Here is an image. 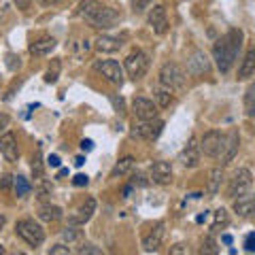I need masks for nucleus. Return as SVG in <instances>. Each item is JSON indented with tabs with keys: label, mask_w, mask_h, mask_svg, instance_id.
<instances>
[{
	"label": "nucleus",
	"mask_w": 255,
	"mask_h": 255,
	"mask_svg": "<svg viewBox=\"0 0 255 255\" xmlns=\"http://www.w3.org/2000/svg\"><path fill=\"white\" fill-rule=\"evenodd\" d=\"M245 109H247V115L255 119V83H251L245 94Z\"/></svg>",
	"instance_id": "obj_28"
},
{
	"label": "nucleus",
	"mask_w": 255,
	"mask_h": 255,
	"mask_svg": "<svg viewBox=\"0 0 255 255\" xmlns=\"http://www.w3.org/2000/svg\"><path fill=\"white\" fill-rule=\"evenodd\" d=\"M159 83L168 90H181L185 85V70L174 62H166L159 70Z\"/></svg>",
	"instance_id": "obj_5"
},
{
	"label": "nucleus",
	"mask_w": 255,
	"mask_h": 255,
	"mask_svg": "<svg viewBox=\"0 0 255 255\" xmlns=\"http://www.w3.org/2000/svg\"><path fill=\"white\" fill-rule=\"evenodd\" d=\"M122 38H117V36H109V34H102L96 38V49H98L100 53H115L122 49Z\"/></svg>",
	"instance_id": "obj_20"
},
{
	"label": "nucleus",
	"mask_w": 255,
	"mask_h": 255,
	"mask_svg": "<svg viewBox=\"0 0 255 255\" xmlns=\"http://www.w3.org/2000/svg\"><path fill=\"white\" fill-rule=\"evenodd\" d=\"M147 183H149V181L145 179V174H142V172H136V174L132 177V185H140V187H145Z\"/></svg>",
	"instance_id": "obj_38"
},
{
	"label": "nucleus",
	"mask_w": 255,
	"mask_h": 255,
	"mask_svg": "<svg viewBox=\"0 0 255 255\" xmlns=\"http://www.w3.org/2000/svg\"><path fill=\"white\" fill-rule=\"evenodd\" d=\"M132 166H134V157H124V159H119V162L115 164V168L111 170V177H124V174H128L132 170Z\"/></svg>",
	"instance_id": "obj_25"
},
{
	"label": "nucleus",
	"mask_w": 255,
	"mask_h": 255,
	"mask_svg": "<svg viewBox=\"0 0 255 255\" xmlns=\"http://www.w3.org/2000/svg\"><path fill=\"white\" fill-rule=\"evenodd\" d=\"M132 111L138 119H153L157 117V105H153V100L149 98H134Z\"/></svg>",
	"instance_id": "obj_16"
},
{
	"label": "nucleus",
	"mask_w": 255,
	"mask_h": 255,
	"mask_svg": "<svg viewBox=\"0 0 255 255\" xmlns=\"http://www.w3.org/2000/svg\"><path fill=\"white\" fill-rule=\"evenodd\" d=\"M202 253H219L217 243H215L213 236H206L204 241H202Z\"/></svg>",
	"instance_id": "obj_33"
},
{
	"label": "nucleus",
	"mask_w": 255,
	"mask_h": 255,
	"mask_svg": "<svg viewBox=\"0 0 255 255\" xmlns=\"http://www.w3.org/2000/svg\"><path fill=\"white\" fill-rule=\"evenodd\" d=\"M251 185H253L251 170H247V168H238V170L234 172V177L230 179L228 196H230V198H238V196H243V194H247V191L251 189Z\"/></svg>",
	"instance_id": "obj_7"
},
{
	"label": "nucleus",
	"mask_w": 255,
	"mask_h": 255,
	"mask_svg": "<svg viewBox=\"0 0 255 255\" xmlns=\"http://www.w3.org/2000/svg\"><path fill=\"white\" fill-rule=\"evenodd\" d=\"M4 253V249H2V247H0V255H2Z\"/></svg>",
	"instance_id": "obj_54"
},
{
	"label": "nucleus",
	"mask_w": 255,
	"mask_h": 255,
	"mask_svg": "<svg viewBox=\"0 0 255 255\" xmlns=\"http://www.w3.org/2000/svg\"><path fill=\"white\" fill-rule=\"evenodd\" d=\"M245 249L249 251V253H255V232L247 234V238H245Z\"/></svg>",
	"instance_id": "obj_36"
},
{
	"label": "nucleus",
	"mask_w": 255,
	"mask_h": 255,
	"mask_svg": "<svg viewBox=\"0 0 255 255\" xmlns=\"http://www.w3.org/2000/svg\"><path fill=\"white\" fill-rule=\"evenodd\" d=\"M151 2H153V0H132V9L136 13H140V11H145Z\"/></svg>",
	"instance_id": "obj_34"
},
{
	"label": "nucleus",
	"mask_w": 255,
	"mask_h": 255,
	"mask_svg": "<svg viewBox=\"0 0 255 255\" xmlns=\"http://www.w3.org/2000/svg\"><path fill=\"white\" fill-rule=\"evenodd\" d=\"M11 183H13V177L11 174H2V177H0V189H11Z\"/></svg>",
	"instance_id": "obj_39"
},
{
	"label": "nucleus",
	"mask_w": 255,
	"mask_h": 255,
	"mask_svg": "<svg viewBox=\"0 0 255 255\" xmlns=\"http://www.w3.org/2000/svg\"><path fill=\"white\" fill-rule=\"evenodd\" d=\"M223 243H226V245H232V236L226 234V236H223Z\"/></svg>",
	"instance_id": "obj_50"
},
{
	"label": "nucleus",
	"mask_w": 255,
	"mask_h": 255,
	"mask_svg": "<svg viewBox=\"0 0 255 255\" xmlns=\"http://www.w3.org/2000/svg\"><path fill=\"white\" fill-rule=\"evenodd\" d=\"M204 219H206V213H204V215H198V217H196V221H198V223H202Z\"/></svg>",
	"instance_id": "obj_51"
},
{
	"label": "nucleus",
	"mask_w": 255,
	"mask_h": 255,
	"mask_svg": "<svg viewBox=\"0 0 255 255\" xmlns=\"http://www.w3.org/2000/svg\"><path fill=\"white\" fill-rule=\"evenodd\" d=\"M79 17H83L92 28H100V30H109L119 23L122 15H119L113 6H105L98 0H83L79 4Z\"/></svg>",
	"instance_id": "obj_2"
},
{
	"label": "nucleus",
	"mask_w": 255,
	"mask_h": 255,
	"mask_svg": "<svg viewBox=\"0 0 255 255\" xmlns=\"http://www.w3.org/2000/svg\"><path fill=\"white\" fill-rule=\"evenodd\" d=\"M94 213H96V200L94 198H87V200L79 206V211L68 217V223H73V226H85V223L94 217Z\"/></svg>",
	"instance_id": "obj_13"
},
{
	"label": "nucleus",
	"mask_w": 255,
	"mask_h": 255,
	"mask_svg": "<svg viewBox=\"0 0 255 255\" xmlns=\"http://www.w3.org/2000/svg\"><path fill=\"white\" fill-rule=\"evenodd\" d=\"M55 49V38L51 36H45V38H38V41H34L30 45V53L36 55V58H43V55L51 53Z\"/></svg>",
	"instance_id": "obj_21"
},
{
	"label": "nucleus",
	"mask_w": 255,
	"mask_h": 255,
	"mask_svg": "<svg viewBox=\"0 0 255 255\" xmlns=\"http://www.w3.org/2000/svg\"><path fill=\"white\" fill-rule=\"evenodd\" d=\"M13 185H15V196H17V198L28 196L30 191H32V185H30V181L26 177H15L13 179Z\"/></svg>",
	"instance_id": "obj_27"
},
{
	"label": "nucleus",
	"mask_w": 255,
	"mask_h": 255,
	"mask_svg": "<svg viewBox=\"0 0 255 255\" xmlns=\"http://www.w3.org/2000/svg\"><path fill=\"white\" fill-rule=\"evenodd\" d=\"M32 174H34L36 179L43 177V155H41V151H36L34 157H32Z\"/></svg>",
	"instance_id": "obj_31"
},
{
	"label": "nucleus",
	"mask_w": 255,
	"mask_h": 255,
	"mask_svg": "<svg viewBox=\"0 0 255 255\" xmlns=\"http://www.w3.org/2000/svg\"><path fill=\"white\" fill-rule=\"evenodd\" d=\"M77 253H81V255H85V253L100 255V253H102V249H98V247H94V245H83V247H81V249H79Z\"/></svg>",
	"instance_id": "obj_35"
},
{
	"label": "nucleus",
	"mask_w": 255,
	"mask_h": 255,
	"mask_svg": "<svg viewBox=\"0 0 255 255\" xmlns=\"http://www.w3.org/2000/svg\"><path fill=\"white\" fill-rule=\"evenodd\" d=\"M66 174H68V170H66V168H62V170H60V174H58V177L62 179V177H66Z\"/></svg>",
	"instance_id": "obj_53"
},
{
	"label": "nucleus",
	"mask_w": 255,
	"mask_h": 255,
	"mask_svg": "<svg viewBox=\"0 0 255 255\" xmlns=\"http://www.w3.org/2000/svg\"><path fill=\"white\" fill-rule=\"evenodd\" d=\"M47 164H49L51 168H60V157H58V155H49V159H47Z\"/></svg>",
	"instance_id": "obj_45"
},
{
	"label": "nucleus",
	"mask_w": 255,
	"mask_h": 255,
	"mask_svg": "<svg viewBox=\"0 0 255 255\" xmlns=\"http://www.w3.org/2000/svg\"><path fill=\"white\" fill-rule=\"evenodd\" d=\"M87 183H90V179H87L85 174H77V177L73 179V185H75V187H85Z\"/></svg>",
	"instance_id": "obj_40"
},
{
	"label": "nucleus",
	"mask_w": 255,
	"mask_h": 255,
	"mask_svg": "<svg viewBox=\"0 0 255 255\" xmlns=\"http://www.w3.org/2000/svg\"><path fill=\"white\" fill-rule=\"evenodd\" d=\"M234 213H238L241 217H249L255 213V191L253 194H243L234 200Z\"/></svg>",
	"instance_id": "obj_19"
},
{
	"label": "nucleus",
	"mask_w": 255,
	"mask_h": 255,
	"mask_svg": "<svg viewBox=\"0 0 255 255\" xmlns=\"http://www.w3.org/2000/svg\"><path fill=\"white\" fill-rule=\"evenodd\" d=\"M153 96H155V100H157V105H159V107H168L170 102H172L170 90H162V87H157V90L153 92Z\"/></svg>",
	"instance_id": "obj_30"
},
{
	"label": "nucleus",
	"mask_w": 255,
	"mask_h": 255,
	"mask_svg": "<svg viewBox=\"0 0 255 255\" xmlns=\"http://www.w3.org/2000/svg\"><path fill=\"white\" fill-rule=\"evenodd\" d=\"M149 26L153 28L155 34H166L168 32V17H166V9L162 4H155L153 9L149 11Z\"/></svg>",
	"instance_id": "obj_12"
},
{
	"label": "nucleus",
	"mask_w": 255,
	"mask_h": 255,
	"mask_svg": "<svg viewBox=\"0 0 255 255\" xmlns=\"http://www.w3.org/2000/svg\"><path fill=\"white\" fill-rule=\"evenodd\" d=\"M15 232L30 247H41L45 243V230L34 219H19L15 223Z\"/></svg>",
	"instance_id": "obj_3"
},
{
	"label": "nucleus",
	"mask_w": 255,
	"mask_h": 255,
	"mask_svg": "<svg viewBox=\"0 0 255 255\" xmlns=\"http://www.w3.org/2000/svg\"><path fill=\"white\" fill-rule=\"evenodd\" d=\"M147 70H149V58H147V53H142V51L136 49V51H132L126 58V73L130 75L134 81H138V79L145 77Z\"/></svg>",
	"instance_id": "obj_6"
},
{
	"label": "nucleus",
	"mask_w": 255,
	"mask_h": 255,
	"mask_svg": "<svg viewBox=\"0 0 255 255\" xmlns=\"http://www.w3.org/2000/svg\"><path fill=\"white\" fill-rule=\"evenodd\" d=\"M85 164V157H81V155H79L77 159H75V166H83Z\"/></svg>",
	"instance_id": "obj_49"
},
{
	"label": "nucleus",
	"mask_w": 255,
	"mask_h": 255,
	"mask_svg": "<svg viewBox=\"0 0 255 255\" xmlns=\"http://www.w3.org/2000/svg\"><path fill=\"white\" fill-rule=\"evenodd\" d=\"M179 159L185 168H196V166L200 164V145H196V138H189L185 149L181 151Z\"/></svg>",
	"instance_id": "obj_15"
},
{
	"label": "nucleus",
	"mask_w": 255,
	"mask_h": 255,
	"mask_svg": "<svg viewBox=\"0 0 255 255\" xmlns=\"http://www.w3.org/2000/svg\"><path fill=\"white\" fill-rule=\"evenodd\" d=\"M38 194H41L38 198H47V196L51 194V185H47V183H45V185H41V189H38Z\"/></svg>",
	"instance_id": "obj_44"
},
{
	"label": "nucleus",
	"mask_w": 255,
	"mask_h": 255,
	"mask_svg": "<svg viewBox=\"0 0 255 255\" xmlns=\"http://www.w3.org/2000/svg\"><path fill=\"white\" fill-rule=\"evenodd\" d=\"M62 215H64L62 209L60 206H55V204H43L41 209H38V217H41L43 221H47V223L62 219Z\"/></svg>",
	"instance_id": "obj_23"
},
{
	"label": "nucleus",
	"mask_w": 255,
	"mask_h": 255,
	"mask_svg": "<svg viewBox=\"0 0 255 255\" xmlns=\"http://www.w3.org/2000/svg\"><path fill=\"white\" fill-rule=\"evenodd\" d=\"M243 47V32L241 30H230L228 34H223L221 38H217L213 45V55L215 62H217V68L221 73H230V68L234 66L236 55Z\"/></svg>",
	"instance_id": "obj_1"
},
{
	"label": "nucleus",
	"mask_w": 255,
	"mask_h": 255,
	"mask_svg": "<svg viewBox=\"0 0 255 255\" xmlns=\"http://www.w3.org/2000/svg\"><path fill=\"white\" fill-rule=\"evenodd\" d=\"M6 66H9L11 70H15V68H19V58H15L13 53H9L6 55Z\"/></svg>",
	"instance_id": "obj_41"
},
{
	"label": "nucleus",
	"mask_w": 255,
	"mask_h": 255,
	"mask_svg": "<svg viewBox=\"0 0 255 255\" xmlns=\"http://www.w3.org/2000/svg\"><path fill=\"white\" fill-rule=\"evenodd\" d=\"M111 100H113V105H115V109H117V113H122V111H124V100H117L115 96H113Z\"/></svg>",
	"instance_id": "obj_48"
},
{
	"label": "nucleus",
	"mask_w": 255,
	"mask_h": 255,
	"mask_svg": "<svg viewBox=\"0 0 255 255\" xmlns=\"http://www.w3.org/2000/svg\"><path fill=\"white\" fill-rule=\"evenodd\" d=\"M60 70H62V62L53 60L51 66L47 68V73H45V81L47 83H55V81H58V77H60Z\"/></svg>",
	"instance_id": "obj_29"
},
{
	"label": "nucleus",
	"mask_w": 255,
	"mask_h": 255,
	"mask_svg": "<svg viewBox=\"0 0 255 255\" xmlns=\"http://www.w3.org/2000/svg\"><path fill=\"white\" fill-rule=\"evenodd\" d=\"M94 68L107 79V81L115 83V85H122L124 81V68L119 66L115 60H98L94 64Z\"/></svg>",
	"instance_id": "obj_9"
},
{
	"label": "nucleus",
	"mask_w": 255,
	"mask_h": 255,
	"mask_svg": "<svg viewBox=\"0 0 255 255\" xmlns=\"http://www.w3.org/2000/svg\"><path fill=\"white\" fill-rule=\"evenodd\" d=\"M49 253L51 255H68L70 249H68V247H64V245H55V247H51V249H49Z\"/></svg>",
	"instance_id": "obj_37"
},
{
	"label": "nucleus",
	"mask_w": 255,
	"mask_h": 255,
	"mask_svg": "<svg viewBox=\"0 0 255 255\" xmlns=\"http://www.w3.org/2000/svg\"><path fill=\"white\" fill-rule=\"evenodd\" d=\"M13 2L17 4V9L28 11V9H30V4H32V0H13Z\"/></svg>",
	"instance_id": "obj_43"
},
{
	"label": "nucleus",
	"mask_w": 255,
	"mask_h": 255,
	"mask_svg": "<svg viewBox=\"0 0 255 255\" xmlns=\"http://www.w3.org/2000/svg\"><path fill=\"white\" fill-rule=\"evenodd\" d=\"M223 145H226V136H223L219 130H211V132H206L202 136L200 151L204 155H209V157H219L221 151H223Z\"/></svg>",
	"instance_id": "obj_8"
},
{
	"label": "nucleus",
	"mask_w": 255,
	"mask_h": 255,
	"mask_svg": "<svg viewBox=\"0 0 255 255\" xmlns=\"http://www.w3.org/2000/svg\"><path fill=\"white\" fill-rule=\"evenodd\" d=\"M255 75V47L253 49H249L245 53V58L241 62V68H238V79H249Z\"/></svg>",
	"instance_id": "obj_22"
},
{
	"label": "nucleus",
	"mask_w": 255,
	"mask_h": 255,
	"mask_svg": "<svg viewBox=\"0 0 255 255\" xmlns=\"http://www.w3.org/2000/svg\"><path fill=\"white\" fill-rule=\"evenodd\" d=\"M9 126H11V117L6 113H0V132H4Z\"/></svg>",
	"instance_id": "obj_42"
},
{
	"label": "nucleus",
	"mask_w": 255,
	"mask_h": 255,
	"mask_svg": "<svg viewBox=\"0 0 255 255\" xmlns=\"http://www.w3.org/2000/svg\"><path fill=\"white\" fill-rule=\"evenodd\" d=\"M228 221H230L228 213L223 211V209H219L217 213H215V223H213V230H219V226H228Z\"/></svg>",
	"instance_id": "obj_32"
},
{
	"label": "nucleus",
	"mask_w": 255,
	"mask_h": 255,
	"mask_svg": "<svg viewBox=\"0 0 255 255\" xmlns=\"http://www.w3.org/2000/svg\"><path fill=\"white\" fill-rule=\"evenodd\" d=\"M62 238L68 245L70 243H79V241H83V230H79V226H73V223H70V226L62 232Z\"/></svg>",
	"instance_id": "obj_26"
},
{
	"label": "nucleus",
	"mask_w": 255,
	"mask_h": 255,
	"mask_svg": "<svg viewBox=\"0 0 255 255\" xmlns=\"http://www.w3.org/2000/svg\"><path fill=\"white\" fill-rule=\"evenodd\" d=\"M151 181L157 185H168L172 181V166L168 162H153L151 166Z\"/></svg>",
	"instance_id": "obj_17"
},
{
	"label": "nucleus",
	"mask_w": 255,
	"mask_h": 255,
	"mask_svg": "<svg viewBox=\"0 0 255 255\" xmlns=\"http://www.w3.org/2000/svg\"><path fill=\"white\" fill-rule=\"evenodd\" d=\"M211 70V62L206 58L204 51H196L191 53V58L187 60V73L191 77H202V75H209Z\"/></svg>",
	"instance_id": "obj_11"
},
{
	"label": "nucleus",
	"mask_w": 255,
	"mask_h": 255,
	"mask_svg": "<svg viewBox=\"0 0 255 255\" xmlns=\"http://www.w3.org/2000/svg\"><path fill=\"white\" fill-rule=\"evenodd\" d=\"M164 130V122L162 119H140V124H134L132 128V132H130V136L132 138H138V140H155L159 134H162Z\"/></svg>",
	"instance_id": "obj_4"
},
{
	"label": "nucleus",
	"mask_w": 255,
	"mask_h": 255,
	"mask_svg": "<svg viewBox=\"0 0 255 255\" xmlns=\"http://www.w3.org/2000/svg\"><path fill=\"white\" fill-rule=\"evenodd\" d=\"M0 153L4 155L6 162H17L19 149H17V138H15V134L6 132L0 136Z\"/></svg>",
	"instance_id": "obj_14"
},
{
	"label": "nucleus",
	"mask_w": 255,
	"mask_h": 255,
	"mask_svg": "<svg viewBox=\"0 0 255 255\" xmlns=\"http://www.w3.org/2000/svg\"><path fill=\"white\" fill-rule=\"evenodd\" d=\"M43 6H55V4H62V2H66V0H38Z\"/></svg>",
	"instance_id": "obj_46"
},
{
	"label": "nucleus",
	"mask_w": 255,
	"mask_h": 255,
	"mask_svg": "<svg viewBox=\"0 0 255 255\" xmlns=\"http://www.w3.org/2000/svg\"><path fill=\"white\" fill-rule=\"evenodd\" d=\"M4 223H6V219H4V215H0V230L4 228Z\"/></svg>",
	"instance_id": "obj_52"
},
{
	"label": "nucleus",
	"mask_w": 255,
	"mask_h": 255,
	"mask_svg": "<svg viewBox=\"0 0 255 255\" xmlns=\"http://www.w3.org/2000/svg\"><path fill=\"white\" fill-rule=\"evenodd\" d=\"M238 145H241V136H238V132L236 130H232L226 136V145H223V151H221V164L226 166V164H230L234 159V155L238 153Z\"/></svg>",
	"instance_id": "obj_18"
},
{
	"label": "nucleus",
	"mask_w": 255,
	"mask_h": 255,
	"mask_svg": "<svg viewBox=\"0 0 255 255\" xmlns=\"http://www.w3.org/2000/svg\"><path fill=\"white\" fill-rule=\"evenodd\" d=\"M221 179H223L221 168H213V170L209 172V187H206L209 196H217V191H219V187H221Z\"/></svg>",
	"instance_id": "obj_24"
},
{
	"label": "nucleus",
	"mask_w": 255,
	"mask_h": 255,
	"mask_svg": "<svg viewBox=\"0 0 255 255\" xmlns=\"http://www.w3.org/2000/svg\"><path fill=\"white\" fill-rule=\"evenodd\" d=\"M81 149H83V151H92V149H94V142H92L90 138L81 140Z\"/></svg>",
	"instance_id": "obj_47"
},
{
	"label": "nucleus",
	"mask_w": 255,
	"mask_h": 255,
	"mask_svg": "<svg viewBox=\"0 0 255 255\" xmlns=\"http://www.w3.org/2000/svg\"><path fill=\"white\" fill-rule=\"evenodd\" d=\"M164 236H166V226H164V221H159L155 223L153 228H151V232L145 234V238H142V249L145 251H157L159 247H162L164 243Z\"/></svg>",
	"instance_id": "obj_10"
}]
</instances>
